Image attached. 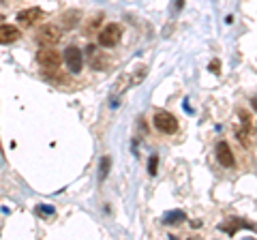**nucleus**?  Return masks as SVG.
Segmentation results:
<instances>
[{"label": "nucleus", "mask_w": 257, "mask_h": 240, "mask_svg": "<svg viewBox=\"0 0 257 240\" xmlns=\"http://www.w3.org/2000/svg\"><path fill=\"white\" fill-rule=\"evenodd\" d=\"M20 28L18 26H9V24H0V45H9L15 43L20 39Z\"/></svg>", "instance_id": "8"}, {"label": "nucleus", "mask_w": 257, "mask_h": 240, "mask_svg": "<svg viewBox=\"0 0 257 240\" xmlns=\"http://www.w3.org/2000/svg\"><path fill=\"white\" fill-rule=\"evenodd\" d=\"M43 18V11L39 9V7H30V9H24L18 13V24L24 28H30V26H35V24Z\"/></svg>", "instance_id": "6"}, {"label": "nucleus", "mask_w": 257, "mask_h": 240, "mask_svg": "<svg viewBox=\"0 0 257 240\" xmlns=\"http://www.w3.org/2000/svg\"><path fill=\"white\" fill-rule=\"evenodd\" d=\"M37 60L43 69H60V52L54 50V45H43V50L37 54Z\"/></svg>", "instance_id": "1"}, {"label": "nucleus", "mask_w": 257, "mask_h": 240, "mask_svg": "<svg viewBox=\"0 0 257 240\" xmlns=\"http://www.w3.org/2000/svg\"><path fill=\"white\" fill-rule=\"evenodd\" d=\"M210 71L219 75V73H221V62H219V60H212V62H210Z\"/></svg>", "instance_id": "11"}, {"label": "nucleus", "mask_w": 257, "mask_h": 240, "mask_svg": "<svg viewBox=\"0 0 257 240\" xmlns=\"http://www.w3.org/2000/svg\"><path fill=\"white\" fill-rule=\"evenodd\" d=\"M3 20H5V15H0V24H3Z\"/></svg>", "instance_id": "13"}, {"label": "nucleus", "mask_w": 257, "mask_h": 240, "mask_svg": "<svg viewBox=\"0 0 257 240\" xmlns=\"http://www.w3.org/2000/svg\"><path fill=\"white\" fill-rule=\"evenodd\" d=\"M60 37H62V30L58 26L45 24V26H41L39 33H37V43L39 45H56L60 41Z\"/></svg>", "instance_id": "2"}, {"label": "nucleus", "mask_w": 257, "mask_h": 240, "mask_svg": "<svg viewBox=\"0 0 257 240\" xmlns=\"http://www.w3.org/2000/svg\"><path fill=\"white\" fill-rule=\"evenodd\" d=\"M216 161H219L223 167H234V155H231V148L227 142H219L216 146Z\"/></svg>", "instance_id": "7"}, {"label": "nucleus", "mask_w": 257, "mask_h": 240, "mask_svg": "<svg viewBox=\"0 0 257 240\" xmlns=\"http://www.w3.org/2000/svg\"><path fill=\"white\" fill-rule=\"evenodd\" d=\"M107 170H109V157H105V159L101 161V174H99V178H101V180L107 176Z\"/></svg>", "instance_id": "10"}, {"label": "nucleus", "mask_w": 257, "mask_h": 240, "mask_svg": "<svg viewBox=\"0 0 257 240\" xmlns=\"http://www.w3.org/2000/svg\"><path fill=\"white\" fill-rule=\"evenodd\" d=\"M182 221H184V212H180V210L167 212V214H165V219H163L165 225H178V223H182Z\"/></svg>", "instance_id": "9"}, {"label": "nucleus", "mask_w": 257, "mask_h": 240, "mask_svg": "<svg viewBox=\"0 0 257 240\" xmlns=\"http://www.w3.org/2000/svg\"><path fill=\"white\" fill-rule=\"evenodd\" d=\"M120 39H122V28H120L118 24H107L99 33V43L103 47H114L120 43Z\"/></svg>", "instance_id": "3"}, {"label": "nucleus", "mask_w": 257, "mask_h": 240, "mask_svg": "<svg viewBox=\"0 0 257 240\" xmlns=\"http://www.w3.org/2000/svg\"><path fill=\"white\" fill-rule=\"evenodd\" d=\"M64 65L71 73H79L82 71V65H84V58H82V50H77L75 45H69L67 50H64Z\"/></svg>", "instance_id": "4"}, {"label": "nucleus", "mask_w": 257, "mask_h": 240, "mask_svg": "<svg viewBox=\"0 0 257 240\" xmlns=\"http://www.w3.org/2000/svg\"><path fill=\"white\" fill-rule=\"evenodd\" d=\"M157 161H159L157 157H152V159H150V174H157Z\"/></svg>", "instance_id": "12"}, {"label": "nucleus", "mask_w": 257, "mask_h": 240, "mask_svg": "<svg viewBox=\"0 0 257 240\" xmlns=\"http://www.w3.org/2000/svg\"><path fill=\"white\" fill-rule=\"evenodd\" d=\"M155 127L161 133H176L178 131V120H176L172 114H167V111H157Z\"/></svg>", "instance_id": "5"}, {"label": "nucleus", "mask_w": 257, "mask_h": 240, "mask_svg": "<svg viewBox=\"0 0 257 240\" xmlns=\"http://www.w3.org/2000/svg\"><path fill=\"white\" fill-rule=\"evenodd\" d=\"M253 105H255V107H257V99H253Z\"/></svg>", "instance_id": "14"}]
</instances>
